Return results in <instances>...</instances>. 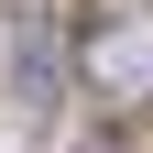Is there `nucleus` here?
<instances>
[{
	"label": "nucleus",
	"mask_w": 153,
	"mask_h": 153,
	"mask_svg": "<svg viewBox=\"0 0 153 153\" xmlns=\"http://www.w3.org/2000/svg\"><path fill=\"white\" fill-rule=\"evenodd\" d=\"M88 76H99L109 99H153V22H109L88 44Z\"/></svg>",
	"instance_id": "1"
}]
</instances>
